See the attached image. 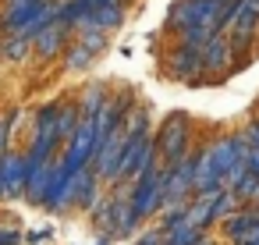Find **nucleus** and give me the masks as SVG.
I'll use <instances>...</instances> for the list:
<instances>
[{"label": "nucleus", "mask_w": 259, "mask_h": 245, "mask_svg": "<svg viewBox=\"0 0 259 245\" xmlns=\"http://www.w3.org/2000/svg\"><path fill=\"white\" fill-rule=\"evenodd\" d=\"M231 57H234V47H231V39L220 36V32H217V36L206 43V50H202V64H206V71H227Z\"/></svg>", "instance_id": "4"}, {"label": "nucleus", "mask_w": 259, "mask_h": 245, "mask_svg": "<svg viewBox=\"0 0 259 245\" xmlns=\"http://www.w3.org/2000/svg\"><path fill=\"white\" fill-rule=\"evenodd\" d=\"M64 32H68V22H54V25L39 29V39H36L39 54H57V50H61V39H64Z\"/></svg>", "instance_id": "7"}, {"label": "nucleus", "mask_w": 259, "mask_h": 245, "mask_svg": "<svg viewBox=\"0 0 259 245\" xmlns=\"http://www.w3.org/2000/svg\"><path fill=\"white\" fill-rule=\"evenodd\" d=\"M188 149V117L185 114H170L160 128V153L167 164H178Z\"/></svg>", "instance_id": "1"}, {"label": "nucleus", "mask_w": 259, "mask_h": 245, "mask_svg": "<svg viewBox=\"0 0 259 245\" xmlns=\"http://www.w3.org/2000/svg\"><path fill=\"white\" fill-rule=\"evenodd\" d=\"M68 64H71V68H85V64H89V50H85V47H75L71 57H68Z\"/></svg>", "instance_id": "9"}, {"label": "nucleus", "mask_w": 259, "mask_h": 245, "mask_svg": "<svg viewBox=\"0 0 259 245\" xmlns=\"http://www.w3.org/2000/svg\"><path fill=\"white\" fill-rule=\"evenodd\" d=\"M199 241H202L199 231H195L185 217H178V220L167 224V245H199Z\"/></svg>", "instance_id": "6"}, {"label": "nucleus", "mask_w": 259, "mask_h": 245, "mask_svg": "<svg viewBox=\"0 0 259 245\" xmlns=\"http://www.w3.org/2000/svg\"><path fill=\"white\" fill-rule=\"evenodd\" d=\"M11 4H15V0H11Z\"/></svg>", "instance_id": "16"}, {"label": "nucleus", "mask_w": 259, "mask_h": 245, "mask_svg": "<svg viewBox=\"0 0 259 245\" xmlns=\"http://www.w3.org/2000/svg\"><path fill=\"white\" fill-rule=\"evenodd\" d=\"M18 231H0V245H18Z\"/></svg>", "instance_id": "11"}, {"label": "nucleus", "mask_w": 259, "mask_h": 245, "mask_svg": "<svg viewBox=\"0 0 259 245\" xmlns=\"http://www.w3.org/2000/svg\"><path fill=\"white\" fill-rule=\"evenodd\" d=\"M163 238H167V234H146L139 245H163Z\"/></svg>", "instance_id": "12"}, {"label": "nucleus", "mask_w": 259, "mask_h": 245, "mask_svg": "<svg viewBox=\"0 0 259 245\" xmlns=\"http://www.w3.org/2000/svg\"><path fill=\"white\" fill-rule=\"evenodd\" d=\"M0 174H4V192H22V185H29V167L22 156H8L0 164Z\"/></svg>", "instance_id": "5"}, {"label": "nucleus", "mask_w": 259, "mask_h": 245, "mask_svg": "<svg viewBox=\"0 0 259 245\" xmlns=\"http://www.w3.org/2000/svg\"><path fill=\"white\" fill-rule=\"evenodd\" d=\"M245 167H248V174H255V178H259V149H255V146H248V149H245Z\"/></svg>", "instance_id": "10"}, {"label": "nucleus", "mask_w": 259, "mask_h": 245, "mask_svg": "<svg viewBox=\"0 0 259 245\" xmlns=\"http://www.w3.org/2000/svg\"><path fill=\"white\" fill-rule=\"evenodd\" d=\"M199 245H213V241H199Z\"/></svg>", "instance_id": "15"}, {"label": "nucleus", "mask_w": 259, "mask_h": 245, "mask_svg": "<svg viewBox=\"0 0 259 245\" xmlns=\"http://www.w3.org/2000/svg\"><path fill=\"white\" fill-rule=\"evenodd\" d=\"M25 50H29V39H25V36H15L11 43H4V54H8L11 61H18V57H25Z\"/></svg>", "instance_id": "8"}, {"label": "nucleus", "mask_w": 259, "mask_h": 245, "mask_svg": "<svg viewBox=\"0 0 259 245\" xmlns=\"http://www.w3.org/2000/svg\"><path fill=\"white\" fill-rule=\"evenodd\" d=\"M0 195H4V174H0Z\"/></svg>", "instance_id": "14"}, {"label": "nucleus", "mask_w": 259, "mask_h": 245, "mask_svg": "<svg viewBox=\"0 0 259 245\" xmlns=\"http://www.w3.org/2000/svg\"><path fill=\"white\" fill-rule=\"evenodd\" d=\"M4 135H8V117H0V149H4Z\"/></svg>", "instance_id": "13"}, {"label": "nucleus", "mask_w": 259, "mask_h": 245, "mask_svg": "<svg viewBox=\"0 0 259 245\" xmlns=\"http://www.w3.org/2000/svg\"><path fill=\"white\" fill-rule=\"evenodd\" d=\"M227 29H231V47H234V50H245V47L255 39V32H259V8L248 4V0H238L234 18H231Z\"/></svg>", "instance_id": "2"}, {"label": "nucleus", "mask_w": 259, "mask_h": 245, "mask_svg": "<svg viewBox=\"0 0 259 245\" xmlns=\"http://www.w3.org/2000/svg\"><path fill=\"white\" fill-rule=\"evenodd\" d=\"M170 75H178V78H199L202 71H206V64H202V50H192V47H178L174 54H170Z\"/></svg>", "instance_id": "3"}]
</instances>
